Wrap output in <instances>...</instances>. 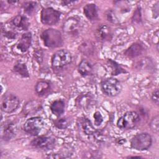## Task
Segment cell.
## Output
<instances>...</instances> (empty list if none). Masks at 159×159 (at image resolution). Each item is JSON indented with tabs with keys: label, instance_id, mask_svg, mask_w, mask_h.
Masks as SVG:
<instances>
[{
	"label": "cell",
	"instance_id": "6da1fadb",
	"mask_svg": "<svg viewBox=\"0 0 159 159\" xmlns=\"http://www.w3.org/2000/svg\"><path fill=\"white\" fill-rule=\"evenodd\" d=\"M41 38L45 46L49 48H57L62 45V36L60 31L54 29H48L41 34Z\"/></svg>",
	"mask_w": 159,
	"mask_h": 159
},
{
	"label": "cell",
	"instance_id": "7a4b0ae2",
	"mask_svg": "<svg viewBox=\"0 0 159 159\" xmlns=\"http://www.w3.org/2000/svg\"><path fill=\"white\" fill-rule=\"evenodd\" d=\"M72 57L70 52L61 49L55 52L52 57V66L54 70H60L70 64Z\"/></svg>",
	"mask_w": 159,
	"mask_h": 159
},
{
	"label": "cell",
	"instance_id": "3957f363",
	"mask_svg": "<svg viewBox=\"0 0 159 159\" xmlns=\"http://www.w3.org/2000/svg\"><path fill=\"white\" fill-rule=\"evenodd\" d=\"M139 121V117L136 112L128 111L118 119L117 125L122 129H130L135 127Z\"/></svg>",
	"mask_w": 159,
	"mask_h": 159
},
{
	"label": "cell",
	"instance_id": "277c9868",
	"mask_svg": "<svg viewBox=\"0 0 159 159\" xmlns=\"http://www.w3.org/2000/svg\"><path fill=\"white\" fill-rule=\"evenodd\" d=\"M130 145L137 150H147L152 145V137L147 133L138 134L132 139Z\"/></svg>",
	"mask_w": 159,
	"mask_h": 159
},
{
	"label": "cell",
	"instance_id": "5b68a950",
	"mask_svg": "<svg viewBox=\"0 0 159 159\" xmlns=\"http://www.w3.org/2000/svg\"><path fill=\"white\" fill-rule=\"evenodd\" d=\"M102 91L107 96H117L121 91L122 86L119 81L114 78H108L101 83Z\"/></svg>",
	"mask_w": 159,
	"mask_h": 159
},
{
	"label": "cell",
	"instance_id": "8992f818",
	"mask_svg": "<svg viewBox=\"0 0 159 159\" xmlns=\"http://www.w3.org/2000/svg\"><path fill=\"white\" fill-rule=\"evenodd\" d=\"M44 126V122L41 117H34L27 119L24 124V130L32 135H37Z\"/></svg>",
	"mask_w": 159,
	"mask_h": 159
},
{
	"label": "cell",
	"instance_id": "52a82bcc",
	"mask_svg": "<svg viewBox=\"0 0 159 159\" xmlns=\"http://www.w3.org/2000/svg\"><path fill=\"white\" fill-rule=\"evenodd\" d=\"M61 13L52 7H47L42 9L40 19L43 24L53 25L57 24L60 17Z\"/></svg>",
	"mask_w": 159,
	"mask_h": 159
},
{
	"label": "cell",
	"instance_id": "ba28073f",
	"mask_svg": "<svg viewBox=\"0 0 159 159\" xmlns=\"http://www.w3.org/2000/svg\"><path fill=\"white\" fill-rule=\"evenodd\" d=\"M19 104V98L12 94H6L1 100V110L6 113H11L16 111Z\"/></svg>",
	"mask_w": 159,
	"mask_h": 159
},
{
	"label": "cell",
	"instance_id": "9c48e42d",
	"mask_svg": "<svg viewBox=\"0 0 159 159\" xmlns=\"http://www.w3.org/2000/svg\"><path fill=\"white\" fill-rule=\"evenodd\" d=\"M81 25L80 20L78 19L76 17H70L64 22L63 30L68 35H76L81 29Z\"/></svg>",
	"mask_w": 159,
	"mask_h": 159
},
{
	"label": "cell",
	"instance_id": "30bf717a",
	"mask_svg": "<svg viewBox=\"0 0 159 159\" xmlns=\"http://www.w3.org/2000/svg\"><path fill=\"white\" fill-rule=\"evenodd\" d=\"M55 139L51 137L40 136L34 139L31 142V145L39 148L50 150L55 146Z\"/></svg>",
	"mask_w": 159,
	"mask_h": 159
},
{
	"label": "cell",
	"instance_id": "8fae6325",
	"mask_svg": "<svg viewBox=\"0 0 159 159\" xmlns=\"http://www.w3.org/2000/svg\"><path fill=\"white\" fill-rule=\"evenodd\" d=\"M32 42V35L30 32L24 34L18 43L16 45V48L21 52H25L30 46Z\"/></svg>",
	"mask_w": 159,
	"mask_h": 159
},
{
	"label": "cell",
	"instance_id": "7c38bea8",
	"mask_svg": "<svg viewBox=\"0 0 159 159\" xmlns=\"http://www.w3.org/2000/svg\"><path fill=\"white\" fill-rule=\"evenodd\" d=\"M93 96L90 94H84L79 96L76 100V103L79 107L86 109L93 106Z\"/></svg>",
	"mask_w": 159,
	"mask_h": 159
},
{
	"label": "cell",
	"instance_id": "4fadbf2b",
	"mask_svg": "<svg viewBox=\"0 0 159 159\" xmlns=\"http://www.w3.org/2000/svg\"><path fill=\"white\" fill-rule=\"evenodd\" d=\"M11 25L20 30H27L29 26V22L28 19L22 15H18L15 17L11 21Z\"/></svg>",
	"mask_w": 159,
	"mask_h": 159
},
{
	"label": "cell",
	"instance_id": "5bb4252c",
	"mask_svg": "<svg viewBox=\"0 0 159 159\" xmlns=\"http://www.w3.org/2000/svg\"><path fill=\"white\" fill-rule=\"evenodd\" d=\"M143 50L144 48L141 44L139 43H134L125 51V55L128 57L134 58L141 55Z\"/></svg>",
	"mask_w": 159,
	"mask_h": 159
},
{
	"label": "cell",
	"instance_id": "9a60e30c",
	"mask_svg": "<svg viewBox=\"0 0 159 159\" xmlns=\"http://www.w3.org/2000/svg\"><path fill=\"white\" fill-rule=\"evenodd\" d=\"M41 107V103L38 101H31L28 102L24 107L22 112L24 115H30L35 113Z\"/></svg>",
	"mask_w": 159,
	"mask_h": 159
},
{
	"label": "cell",
	"instance_id": "2e32d148",
	"mask_svg": "<svg viewBox=\"0 0 159 159\" xmlns=\"http://www.w3.org/2000/svg\"><path fill=\"white\" fill-rule=\"evenodd\" d=\"M65 102L62 99L54 101L51 106L50 109L52 112L57 117L60 116L65 111Z\"/></svg>",
	"mask_w": 159,
	"mask_h": 159
},
{
	"label": "cell",
	"instance_id": "e0dca14e",
	"mask_svg": "<svg viewBox=\"0 0 159 159\" xmlns=\"http://www.w3.org/2000/svg\"><path fill=\"white\" fill-rule=\"evenodd\" d=\"M111 35V30L109 27L106 25H102L97 29L96 37L100 41H104L109 39Z\"/></svg>",
	"mask_w": 159,
	"mask_h": 159
},
{
	"label": "cell",
	"instance_id": "ac0fdd59",
	"mask_svg": "<svg viewBox=\"0 0 159 159\" xmlns=\"http://www.w3.org/2000/svg\"><path fill=\"white\" fill-rule=\"evenodd\" d=\"M50 89V84L48 81L45 80L39 81L35 87V91L39 96H43L46 94Z\"/></svg>",
	"mask_w": 159,
	"mask_h": 159
},
{
	"label": "cell",
	"instance_id": "d6986e66",
	"mask_svg": "<svg viewBox=\"0 0 159 159\" xmlns=\"http://www.w3.org/2000/svg\"><path fill=\"white\" fill-rule=\"evenodd\" d=\"M84 14L86 17L89 20H94L98 16L96 6L94 4H88L84 8Z\"/></svg>",
	"mask_w": 159,
	"mask_h": 159
},
{
	"label": "cell",
	"instance_id": "ffe728a7",
	"mask_svg": "<svg viewBox=\"0 0 159 159\" xmlns=\"http://www.w3.org/2000/svg\"><path fill=\"white\" fill-rule=\"evenodd\" d=\"M92 71V66L89 62L86 60H83L78 66V71L83 76L89 75Z\"/></svg>",
	"mask_w": 159,
	"mask_h": 159
},
{
	"label": "cell",
	"instance_id": "44dd1931",
	"mask_svg": "<svg viewBox=\"0 0 159 159\" xmlns=\"http://www.w3.org/2000/svg\"><path fill=\"white\" fill-rule=\"evenodd\" d=\"M14 71L20 76L27 78L29 76V73L27 70L26 65L22 62H18L14 66Z\"/></svg>",
	"mask_w": 159,
	"mask_h": 159
},
{
	"label": "cell",
	"instance_id": "7402d4cb",
	"mask_svg": "<svg viewBox=\"0 0 159 159\" xmlns=\"http://www.w3.org/2000/svg\"><path fill=\"white\" fill-rule=\"evenodd\" d=\"M81 125L84 130V132L86 135H94L95 134L96 130L92 125L91 122L89 120H88V119H83L81 121Z\"/></svg>",
	"mask_w": 159,
	"mask_h": 159
},
{
	"label": "cell",
	"instance_id": "603a6c76",
	"mask_svg": "<svg viewBox=\"0 0 159 159\" xmlns=\"http://www.w3.org/2000/svg\"><path fill=\"white\" fill-rule=\"evenodd\" d=\"M37 7V2L33 1L26 2L23 5V8L24 9V12L27 14H32Z\"/></svg>",
	"mask_w": 159,
	"mask_h": 159
},
{
	"label": "cell",
	"instance_id": "cb8c5ba5",
	"mask_svg": "<svg viewBox=\"0 0 159 159\" xmlns=\"http://www.w3.org/2000/svg\"><path fill=\"white\" fill-rule=\"evenodd\" d=\"M14 135V127L12 124L8 123L6 124L4 128V135L5 139H9Z\"/></svg>",
	"mask_w": 159,
	"mask_h": 159
},
{
	"label": "cell",
	"instance_id": "d4e9b609",
	"mask_svg": "<svg viewBox=\"0 0 159 159\" xmlns=\"http://www.w3.org/2000/svg\"><path fill=\"white\" fill-rule=\"evenodd\" d=\"M108 62L109 63V65L112 69V75H117L119 73L124 72L123 69L115 61H114L111 60H109Z\"/></svg>",
	"mask_w": 159,
	"mask_h": 159
},
{
	"label": "cell",
	"instance_id": "484cf974",
	"mask_svg": "<svg viewBox=\"0 0 159 159\" xmlns=\"http://www.w3.org/2000/svg\"><path fill=\"white\" fill-rule=\"evenodd\" d=\"M54 125L58 129H65L68 126V122L65 118H61L55 120Z\"/></svg>",
	"mask_w": 159,
	"mask_h": 159
},
{
	"label": "cell",
	"instance_id": "4316f807",
	"mask_svg": "<svg viewBox=\"0 0 159 159\" xmlns=\"http://www.w3.org/2000/svg\"><path fill=\"white\" fill-rule=\"evenodd\" d=\"M150 128L152 131L155 133L158 132L159 130V117L158 116L155 117L150 122Z\"/></svg>",
	"mask_w": 159,
	"mask_h": 159
},
{
	"label": "cell",
	"instance_id": "83f0119b",
	"mask_svg": "<svg viewBox=\"0 0 159 159\" xmlns=\"http://www.w3.org/2000/svg\"><path fill=\"white\" fill-rule=\"evenodd\" d=\"M94 124L96 125H100L101 124V123L103 121V117L101 115V114L97 111L94 114Z\"/></svg>",
	"mask_w": 159,
	"mask_h": 159
},
{
	"label": "cell",
	"instance_id": "f1b7e54d",
	"mask_svg": "<svg viewBox=\"0 0 159 159\" xmlns=\"http://www.w3.org/2000/svg\"><path fill=\"white\" fill-rule=\"evenodd\" d=\"M152 99L153 100V101L156 104H158L159 102V98H158V89H157L156 90L154 91V92L152 93Z\"/></svg>",
	"mask_w": 159,
	"mask_h": 159
},
{
	"label": "cell",
	"instance_id": "f546056e",
	"mask_svg": "<svg viewBox=\"0 0 159 159\" xmlns=\"http://www.w3.org/2000/svg\"><path fill=\"white\" fill-rule=\"evenodd\" d=\"M4 36H6V37L12 39H15L16 36V33L15 32H13L12 30H9V31H5L4 32Z\"/></svg>",
	"mask_w": 159,
	"mask_h": 159
},
{
	"label": "cell",
	"instance_id": "4dcf8cb0",
	"mask_svg": "<svg viewBox=\"0 0 159 159\" xmlns=\"http://www.w3.org/2000/svg\"><path fill=\"white\" fill-rule=\"evenodd\" d=\"M153 14L155 18L158 16V2H157L153 7Z\"/></svg>",
	"mask_w": 159,
	"mask_h": 159
},
{
	"label": "cell",
	"instance_id": "1f68e13d",
	"mask_svg": "<svg viewBox=\"0 0 159 159\" xmlns=\"http://www.w3.org/2000/svg\"><path fill=\"white\" fill-rule=\"evenodd\" d=\"M130 158H140V157L139 156H134V157H129Z\"/></svg>",
	"mask_w": 159,
	"mask_h": 159
}]
</instances>
